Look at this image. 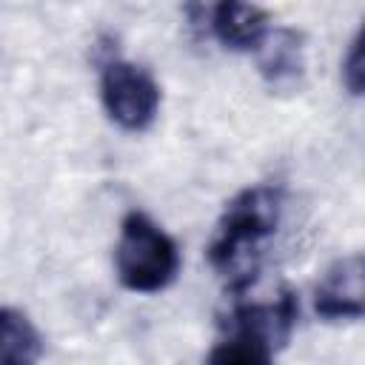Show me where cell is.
<instances>
[{"label": "cell", "instance_id": "cell-1", "mask_svg": "<svg viewBox=\"0 0 365 365\" xmlns=\"http://www.w3.org/2000/svg\"><path fill=\"white\" fill-rule=\"evenodd\" d=\"M282 194L274 185H248L234 194L208 242V262L217 274L242 291L257 274V257L265 237L279 225Z\"/></svg>", "mask_w": 365, "mask_h": 365}, {"label": "cell", "instance_id": "cell-2", "mask_svg": "<svg viewBox=\"0 0 365 365\" xmlns=\"http://www.w3.org/2000/svg\"><path fill=\"white\" fill-rule=\"evenodd\" d=\"M299 317L294 291H279L271 302H237L222 322L225 336L208 354V362H271L288 345Z\"/></svg>", "mask_w": 365, "mask_h": 365}, {"label": "cell", "instance_id": "cell-3", "mask_svg": "<svg viewBox=\"0 0 365 365\" xmlns=\"http://www.w3.org/2000/svg\"><path fill=\"white\" fill-rule=\"evenodd\" d=\"M114 268L123 288L134 294H157L180 274L177 242L143 211H128L120 222L114 245Z\"/></svg>", "mask_w": 365, "mask_h": 365}, {"label": "cell", "instance_id": "cell-4", "mask_svg": "<svg viewBox=\"0 0 365 365\" xmlns=\"http://www.w3.org/2000/svg\"><path fill=\"white\" fill-rule=\"evenodd\" d=\"M100 100L120 128L145 131L160 111V86L143 66L114 57L100 71Z\"/></svg>", "mask_w": 365, "mask_h": 365}, {"label": "cell", "instance_id": "cell-5", "mask_svg": "<svg viewBox=\"0 0 365 365\" xmlns=\"http://www.w3.org/2000/svg\"><path fill=\"white\" fill-rule=\"evenodd\" d=\"M185 14L194 29L211 31L231 51H257L271 31L268 14L254 0H188Z\"/></svg>", "mask_w": 365, "mask_h": 365}, {"label": "cell", "instance_id": "cell-6", "mask_svg": "<svg viewBox=\"0 0 365 365\" xmlns=\"http://www.w3.org/2000/svg\"><path fill=\"white\" fill-rule=\"evenodd\" d=\"M314 311L328 322L365 317V254H348L328 265L314 288Z\"/></svg>", "mask_w": 365, "mask_h": 365}, {"label": "cell", "instance_id": "cell-7", "mask_svg": "<svg viewBox=\"0 0 365 365\" xmlns=\"http://www.w3.org/2000/svg\"><path fill=\"white\" fill-rule=\"evenodd\" d=\"M257 68H259V77L271 88H277V91L297 88L305 74L302 34L294 29H285V26L271 29L257 48Z\"/></svg>", "mask_w": 365, "mask_h": 365}, {"label": "cell", "instance_id": "cell-8", "mask_svg": "<svg viewBox=\"0 0 365 365\" xmlns=\"http://www.w3.org/2000/svg\"><path fill=\"white\" fill-rule=\"evenodd\" d=\"M43 356V336L26 311L0 308V362L3 365H34Z\"/></svg>", "mask_w": 365, "mask_h": 365}, {"label": "cell", "instance_id": "cell-9", "mask_svg": "<svg viewBox=\"0 0 365 365\" xmlns=\"http://www.w3.org/2000/svg\"><path fill=\"white\" fill-rule=\"evenodd\" d=\"M342 86L348 94L354 97H362L365 94V20L345 54V63H342Z\"/></svg>", "mask_w": 365, "mask_h": 365}]
</instances>
